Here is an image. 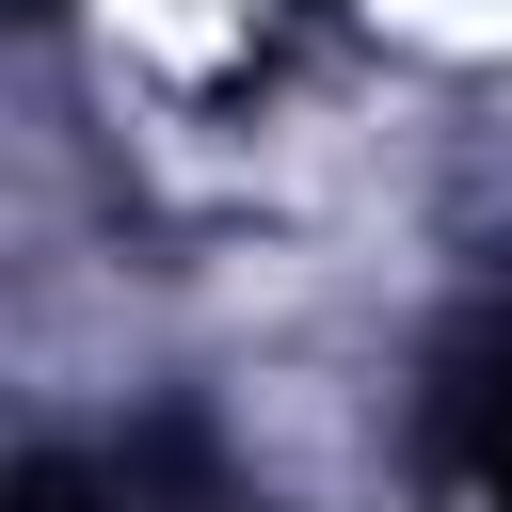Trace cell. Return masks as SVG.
<instances>
[{"mask_svg": "<svg viewBox=\"0 0 512 512\" xmlns=\"http://www.w3.org/2000/svg\"><path fill=\"white\" fill-rule=\"evenodd\" d=\"M112 16H128L160 64H208V48H224V0H112Z\"/></svg>", "mask_w": 512, "mask_h": 512, "instance_id": "6da1fadb", "label": "cell"}, {"mask_svg": "<svg viewBox=\"0 0 512 512\" xmlns=\"http://www.w3.org/2000/svg\"><path fill=\"white\" fill-rule=\"evenodd\" d=\"M416 48H512V0H384Z\"/></svg>", "mask_w": 512, "mask_h": 512, "instance_id": "7a4b0ae2", "label": "cell"}]
</instances>
